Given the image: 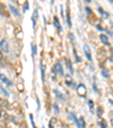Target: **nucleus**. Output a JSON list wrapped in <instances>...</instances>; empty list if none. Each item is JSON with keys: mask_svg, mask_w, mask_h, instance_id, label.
<instances>
[{"mask_svg": "<svg viewBox=\"0 0 113 128\" xmlns=\"http://www.w3.org/2000/svg\"><path fill=\"white\" fill-rule=\"evenodd\" d=\"M77 93L79 96L82 98H86V94H87V90H86V86L84 84H79L77 86Z\"/></svg>", "mask_w": 113, "mask_h": 128, "instance_id": "obj_1", "label": "nucleus"}, {"mask_svg": "<svg viewBox=\"0 0 113 128\" xmlns=\"http://www.w3.org/2000/svg\"><path fill=\"white\" fill-rule=\"evenodd\" d=\"M53 72H54L55 74H58V75L63 76V68H62V66H61L60 62H57L54 65V67H53Z\"/></svg>", "mask_w": 113, "mask_h": 128, "instance_id": "obj_2", "label": "nucleus"}, {"mask_svg": "<svg viewBox=\"0 0 113 128\" xmlns=\"http://www.w3.org/2000/svg\"><path fill=\"white\" fill-rule=\"evenodd\" d=\"M0 49L5 53L9 52V46H8V42L6 41V40H1V41H0Z\"/></svg>", "mask_w": 113, "mask_h": 128, "instance_id": "obj_3", "label": "nucleus"}, {"mask_svg": "<svg viewBox=\"0 0 113 128\" xmlns=\"http://www.w3.org/2000/svg\"><path fill=\"white\" fill-rule=\"evenodd\" d=\"M53 25H54V27H55L57 30H58L59 32H61L62 27H61V24H60V22H59L58 17H54V18H53Z\"/></svg>", "mask_w": 113, "mask_h": 128, "instance_id": "obj_4", "label": "nucleus"}, {"mask_svg": "<svg viewBox=\"0 0 113 128\" xmlns=\"http://www.w3.org/2000/svg\"><path fill=\"white\" fill-rule=\"evenodd\" d=\"M84 52H85L86 58L88 59L89 61H92V53H91V50H89V48L87 46H84Z\"/></svg>", "mask_w": 113, "mask_h": 128, "instance_id": "obj_5", "label": "nucleus"}, {"mask_svg": "<svg viewBox=\"0 0 113 128\" xmlns=\"http://www.w3.org/2000/svg\"><path fill=\"white\" fill-rule=\"evenodd\" d=\"M0 80L2 83H5V84H7V85H9V86H11V82H10L9 80H8L7 77H6L3 74H0Z\"/></svg>", "mask_w": 113, "mask_h": 128, "instance_id": "obj_6", "label": "nucleus"}, {"mask_svg": "<svg viewBox=\"0 0 113 128\" xmlns=\"http://www.w3.org/2000/svg\"><path fill=\"white\" fill-rule=\"evenodd\" d=\"M65 78H66V84H67L68 86H72V87L75 86V83L71 80V78H70V76H69V75H67Z\"/></svg>", "mask_w": 113, "mask_h": 128, "instance_id": "obj_7", "label": "nucleus"}, {"mask_svg": "<svg viewBox=\"0 0 113 128\" xmlns=\"http://www.w3.org/2000/svg\"><path fill=\"white\" fill-rule=\"evenodd\" d=\"M100 39H101V41L103 42L105 46H109V39H108V36H106V35L102 34V35H100Z\"/></svg>", "mask_w": 113, "mask_h": 128, "instance_id": "obj_8", "label": "nucleus"}, {"mask_svg": "<svg viewBox=\"0 0 113 128\" xmlns=\"http://www.w3.org/2000/svg\"><path fill=\"white\" fill-rule=\"evenodd\" d=\"M9 9H10V12H11L12 14H14L16 17H19V16H20V15H19V12H18V10H17L16 8L14 7V6H9Z\"/></svg>", "mask_w": 113, "mask_h": 128, "instance_id": "obj_9", "label": "nucleus"}, {"mask_svg": "<svg viewBox=\"0 0 113 128\" xmlns=\"http://www.w3.org/2000/svg\"><path fill=\"white\" fill-rule=\"evenodd\" d=\"M7 117H8L7 112H6L5 110H2V109H0V119L5 120V119H7Z\"/></svg>", "mask_w": 113, "mask_h": 128, "instance_id": "obj_10", "label": "nucleus"}, {"mask_svg": "<svg viewBox=\"0 0 113 128\" xmlns=\"http://www.w3.org/2000/svg\"><path fill=\"white\" fill-rule=\"evenodd\" d=\"M67 67H68V69H69V72L70 74H74V69H72V67H71V61L69 60V59H67Z\"/></svg>", "mask_w": 113, "mask_h": 128, "instance_id": "obj_11", "label": "nucleus"}, {"mask_svg": "<svg viewBox=\"0 0 113 128\" xmlns=\"http://www.w3.org/2000/svg\"><path fill=\"white\" fill-rule=\"evenodd\" d=\"M78 122H79V128H85L86 127V124H85V120H84L83 117H80L79 118V121H78Z\"/></svg>", "mask_w": 113, "mask_h": 128, "instance_id": "obj_12", "label": "nucleus"}, {"mask_svg": "<svg viewBox=\"0 0 113 128\" xmlns=\"http://www.w3.org/2000/svg\"><path fill=\"white\" fill-rule=\"evenodd\" d=\"M41 76H42V80H45V72H44V66L41 65Z\"/></svg>", "mask_w": 113, "mask_h": 128, "instance_id": "obj_13", "label": "nucleus"}, {"mask_svg": "<svg viewBox=\"0 0 113 128\" xmlns=\"http://www.w3.org/2000/svg\"><path fill=\"white\" fill-rule=\"evenodd\" d=\"M88 106L91 109V112H94V102L92 100H88Z\"/></svg>", "mask_w": 113, "mask_h": 128, "instance_id": "obj_14", "label": "nucleus"}, {"mask_svg": "<svg viewBox=\"0 0 113 128\" xmlns=\"http://www.w3.org/2000/svg\"><path fill=\"white\" fill-rule=\"evenodd\" d=\"M37 15H39V12H37V10H35L33 14V25H35V22L37 20Z\"/></svg>", "mask_w": 113, "mask_h": 128, "instance_id": "obj_15", "label": "nucleus"}, {"mask_svg": "<svg viewBox=\"0 0 113 128\" xmlns=\"http://www.w3.org/2000/svg\"><path fill=\"white\" fill-rule=\"evenodd\" d=\"M0 90H1V92H2V94L5 95V96H9V93L7 92V90L3 88V86H0Z\"/></svg>", "mask_w": 113, "mask_h": 128, "instance_id": "obj_16", "label": "nucleus"}, {"mask_svg": "<svg viewBox=\"0 0 113 128\" xmlns=\"http://www.w3.org/2000/svg\"><path fill=\"white\" fill-rule=\"evenodd\" d=\"M32 54H33V57L36 56V46L35 44H32Z\"/></svg>", "mask_w": 113, "mask_h": 128, "instance_id": "obj_17", "label": "nucleus"}, {"mask_svg": "<svg viewBox=\"0 0 113 128\" xmlns=\"http://www.w3.org/2000/svg\"><path fill=\"white\" fill-rule=\"evenodd\" d=\"M102 74H103V76L104 77H106V78L110 77V74H109L108 70H105V69H102Z\"/></svg>", "mask_w": 113, "mask_h": 128, "instance_id": "obj_18", "label": "nucleus"}, {"mask_svg": "<svg viewBox=\"0 0 113 128\" xmlns=\"http://www.w3.org/2000/svg\"><path fill=\"white\" fill-rule=\"evenodd\" d=\"M67 24L68 26H71V22H70V16H69V12H67Z\"/></svg>", "mask_w": 113, "mask_h": 128, "instance_id": "obj_19", "label": "nucleus"}, {"mask_svg": "<svg viewBox=\"0 0 113 128\" xmlns=\"http://www.w3.org/2000/svg\"><path fill=\"white\" fill-rule=\"evenodd\" d=\"M28 2H25L24 4V7H23V12H27V10H28Z\"/></svg>", "mask_w": 113, "mask_h": 128, "instance_id": "obj_20", "label": "nucleus"}, {"mask_svg": "<svg viewBox=\"0 0 113 128\" xmlns=\"http://www.w3.org/2000/svg\"><path fill=\"white\" fill-rule=\"evenodd\" d=\"M99 12H101V14L103 15V16H105V17H109V14H106V12H103V9H102V8H99Z\"/></svg>", "mask_w": 113, "mask_h": 128, "instance_id": "obj_21", "label": "nucleus"}, {"mask_svg": "<svg viewBox=\"0 0 113 128\" xmlns=\"http://www.w3.org/2000/svg\"><path fill=\"white\" fill-rule=\"evenodd\" d=\"M74 54H75V57H76V60H77V61H80L79 57L77 56V51H76V49H74Z\"/></svg>", "mask_w": 113, "mask_h": 128, "instance_id": "obj_22", "label": "nucleus"}, {"mask_svg": "<svg viewBox=\"0 0 113 128\" xmlns=\"http://www.w3.org/2000/svg\"><path fill=\"white\" fill-rule=\"evenodd\" d=\"M29 119H31V122L33 125V127H35V124H34V119H33V114H29Z\"/></svg>", "mask_w": 113, "mask_h": 128, "instance_id": "obj_23", "label": "nucleus"}, {"mask_svg": "<svg viewBox=\"0 0 113 128\" xmlns=\"http://www.w3.org/2000/svg\"><path fill=\"white\" fill-rule=\"evenodd\" d=\"M97 110H99V111H97V116H102V114H103V111H102V108H100L99 106V109H97Z\"/></svg>", "mask_w": 113, "mask_h": 128, "instance_id": "obj_24", "label": "nucleus"}, {"mask_svg": "<svg viewBox=\"0 0 113 128\" xmlns=\"http://www.w3.org/2000/svg\"><path fill=\"white\" fill-rule=\"evenodd\" d=\"M100 125H101V127H102V128H106V124L104 122L103 120H101V122H100Z\"/></svg>", "mask_w": 113, "mask_h": 128, "instance_id": "obj_25", "label": "nucleus"}, {"mask_svg": "<svg viewBox=\"0 0 113 128\" xmlns=\"http://www.w3.org/2000/svg\"><path fill=\"white\" fill-rule=\"evenodd\" d=\"M53 109H54V111L57 112V114L59 112V108H58V106H57V104H53Z\"/></svg>", "mask_w": 113, "mask_h": 128, "instance_id": "obj_26", "label": "nucleus"}, {"mask_svg": "<svg viewBox=\"0 0 113 128\" xmlns=\"http://www.w3.org/2000/svg\"><path fill=\"white\" fill-rule=\"evenodd\" d=\"M69 38H70V41L71 42H75V39H74V35L71 33H69Z\"/></svg>", "mask_w": 113, "mask_h": 128, "instance_id": "obj_27", "label": "nucleus"}, {"mask_svg": "<svg viewBox=\"0 0 113 128\" xmlns=\"http://www.w3.org/2000/svg\"><path fill=\"white\" fill-rule=\"evenodd\" d=\"M54 93H55V95H57L58 98H62V96H61V94L59 93V91H54Z\"/></svg>", "mask_w": 113, "mask_h": 128, "instance_id": "obj_28", "label": "nucleus"}, {"mask_svg": "<svg viewBox=\"0 0 113 128\" xmlns=\"http://www.w3.org/2000/svg\"><path fill=\"white\" fill-rule=\"evenodd\" d=\"M86 12H87V14H92V12H91V9H89V8H86Z\"/></svg>", "mask_w": 113, "mask_h": 128, "instance_id": "obj_29", "label": "nucleus"}, {"mask_svg": "<svg viewBox=\"0 0 113 128\" xmlns=\"http://www.w3.org/2000/svg\"><path fill=\"white\" fill-rule=\"evenodd\" d=\"M1 59H2V54H1V53H0V60H1Z\"/></svg>", "mask_w": 113, "mask_h": 128, "instance_id": "obj_30", "label": "nucleus"}, {"mask_svg": "<svg viewBox=\"0 0 113 128\" xmlns=\"http://www.w3.org/2000/svg\"><path fill=\"white\" fill-rule=\"evenodd\" d=\"M85 1H86V2H91L92 0H85Z\"/></svg>", "mask_w": 113, "mask_h": 128, "instance_id": "obj_31", "label": "nucleus"}, {"mask_svg": "<svg viewBox=\"0 0 113 128\" xmlns=\"http://www.w3.org/2000/svg\"><path fill=\"white\" fill-rule=\"evenodd\" d=\"M111 31L113 32V25H112V26H111Z\"/></svg>", "mask_w": 113, "mask_h": 128, "instance_id": "obj_32", "label": "nucleus"}, {"mask_svg": "<svg viewBox=\"0 0 113 128\" xmlns=\"http://www.w3.org/2000/svg\"><path fill=\"white\" fill-rule=\"evenodd\" d=\"M111 124H112V126H113V119H112V120H111Z\"/></svg>", "mask_w": 113, "mask_h": 128, "instance_id": "obj_33", "label": "nucleus"}]
</instances>
